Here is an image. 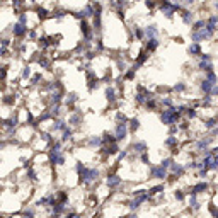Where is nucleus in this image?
I'll return each instance as SVG.
<instances>
[{
	"label": "nucleus",
	"instance_id": "f257e3e1",
	"mask_svg": "<svg viewBox=\"0 0 218 218\" xmlns=\"http://www.w3.org/2000/svg\"><path fill=\"white\" fill-rule=\"evenodd\" d=\"M119 182H121V179L118 175H109V177H107V186H109V188H114V186H118Z\"/></svg>",
	"mask_w": 218,
	"mask_h": 218
},
{
	"label": "nucleus",
	"instance_id": "f03ea898",
	"mask_svg": "<svg viewBox=\"0 0 218 218\" xmlns=\"http://www.w3.org/2000/svg\"><path fill=\"white\" fill-rule=\"evenodd\" d=\"M174 196H175V199H179V201H182V199H184L182 191H175V192H174Z\"/></svg>",
	"mask_w": 218,
	"mask_h": 218
},
{
	"label": "nucleus",
	"instance_id": "7ed1b4c3",
	"mask_svg": "<svg viewBox=\"0 0 218 218\" xmlns=\"http://www.w3.org/2000/svg\"><path fill=\"white\" fill-rule=\"evenodd\" d=\"M130 218H138V215H131V216H130Z\"/></svg>",
	"mask_w": 218,
	"mask_h": 218
}]
</instances>
